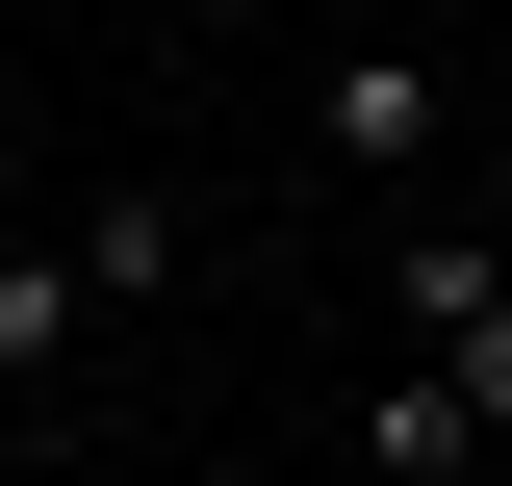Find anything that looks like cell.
<instances>
[{"label":"cell","mask_w":512,"mask_h":486,"mask_svg":"<svg viewBox=\"0 0 512 486\" xmlns=\"http://www.w3.org/2000/svg\"><path fill=\"white\" fill-rule=\"evenodd\" d=\"M359 461H384V486H461V461H487L461 359H359Z\"/></svg>","instance_id":"1"},{"label":"cell","mask_w":512,"mask_h":486,"mask_svg":"<svg viewBox=\"0 0 512 486\" xmlns=\"http://www.w3.org/2000/svg\"><path fill=\"white\" fill-rule=\"evenodd\" d=\"M103 307H128L103 256H77V231H26V256H0V384H52L77 333H103Z\"/></svg>","instance_id":"2"},{"label":"cell","mask_w":512,"mask_h":486,"mask_svg":"<svg viewBox=\"0 0 512 486\" xmlns=\"http://www.w3.org/2000/svg\"><path fill=\"white\" fill-rule=\"evenodd\" d=\"M436 103H461V77L384 26V52H333V103H308V128H333V154H436Z\"/></svg>","instance_id":"3"},{"label":"cell","mask_w":512,"mask_h":486,"mask_svg":"<svg viewBox=\"0 0 512 486\" xmlns=\"http://www.w3.org/2000/svg\"><path fill=\"white\" fill-rule=\"evenodd\" d=\"M487 307H512V231H487V205H461V231H410V256H384V333H487Z\"/></svg>","instance_id":"4"},{"label":"cell","mask_w":512,"mask_h":486,"mask_svg":"<svg viewBox=\"0 0 512 486\" xmlns=\"http://www.w3.org/2000/svg\"><path fill=\"white\" fill-rule=\"evenodd\" d=\"M436 359H461V410H487V435H512V307H487V333H436Z\"/></svg>","instance_id":"5"}]
</instances>
